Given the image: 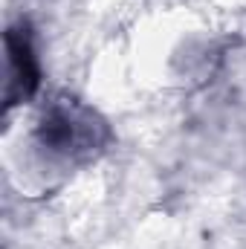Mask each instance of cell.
Instances as JSON below:
<instances>
[{"label": "cell", "instance_id": "2", "mask_svg": "<svg viewBox=\"0 0 246 249\" xmlns=\"http://www.w3.org/2000/svg\"><path fill=\"white\" fill-rule=\"evenodd\" d=\"M41 142L55 148V151L67 148L72 142V124H70V119L64 113H50L44 119V124H41Z\"/></svg>", "mask_w": 246, "mask_h": 249}, {"label": "cell", "instance_id": "1", "mask_svg": "<svg viewBox=\"0 0 246 249\" xmlns=\"http://www.w3.org/2000/svg\"><path fill=\"white\" fill-rule=\"evenodd\" d=\"M6 61H9V84H6V105L15 99H29L41 84V67L32 50L29 29L23 23L6 32Z\"/></svg>", "mask_w": 246, "mask_h": 249}]
</instances>
